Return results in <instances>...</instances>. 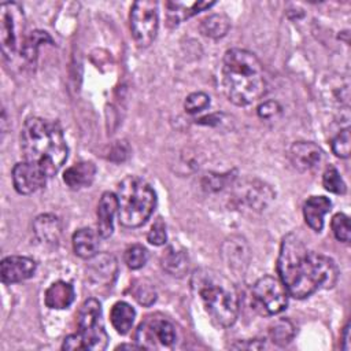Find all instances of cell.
<instances>
[{
	"mask_svg": "<svg viewBox=\"0 0 351 351\" xmlns=\"http://www.w3.org/2000/svg\"><path fill=\"white\" fill-rule=\"evenodd\" d=\"M221 84L229 101L236 106H248L266 92L263 66L252 52L232 48L222 59Z\"/></svg>",
	"mask_w": 351,
	"mask_h": 351,
	"instance_id": "2",
	"label": "cell"
},
{
	"mask_svg": "<svg viewBox=\"0 0 351 351\" xmlns=\"http://www.w3.org/2000/svg\"><path fill=\"white\" fill-rule=\"evenodd\" d=\"M73 248L75 255L84 259H90L99 250V233L90 228L78 229L73 234Z\"/></svg>",
	"mask_w": 351,
	"mask_h": 351,
	"instance_id": "20",
	"label": "cell"
},
{
	"mask_svg": "<svg viewBox=\"0 0 351 351\" xmlns=\"http://www.w3.org/2000/svg\"><path fill=\"white\" fill-rule=\"evenodd\" d=\"M95 176H96V166L92 162L84 160L70 166L63 174V181L70 189L78 191L89 186L93 182Z\"/></svg>",
	"mask_w": 351,
	"mask_h": 351,
	"instance_id": "16",
	"label": "cell"
},
{
	"mask_svg": "<svg viewBox=\"0 0 351 351\" xmlns=\"http://www.w3.org/2000/svg\"><path fill=\"white\" fill-rule=\"evenodd\" d=\"M134 317H136L134 308L126 302H117L110 311L111 324L114 329L121 335H126L132 329Z\"/></svg>",
	"mask_w": 351,
	"mask_h": 351,
	"instance_id": "23",
	"label": "cell"
},
{
	"mask_svg": "<svg viewBox=\"0 0 351 351\" xmlns=\"http://www.w3.org/2000/svg\"><path fill=\"white\" fill-rule=\"evenodd\" d=\"M162 266L171 276L181 277L188 270V256L184 251L170 247L162 258Z\"/></svg>",
	"mask_w": 351,
	"mask_h": 351,
	"instance_id": "25",
	"label": "cell"
},
{
	"mask_svg": "<svg viewBox=\"0 0 351 351\" xmlns=\"http://www.w3.org/2000/svg\"><path fill=\"white\" fill-rule=\"evenodd\" d=\"M21 149L25 160L37 165L52 177L67 159V144L59 123L32 117L25 121L21 130Z\"/></svg>",
	"mask_w": 351,
	"mask_h": 351,
	"instance_id": "3",
	"label": "cell"
},
{
	"mask_svg": "<svg viewBox=\"0 0 351 351\" xmlns=\"http://www.w3.org/2000/svg\"><path fill=\"white\" fill-rule=\"evenodd\" d=\"M210 104V97L204 92H193L186 96L184 101V108L189 114H196L204 108H207Z\"/></svg>",
	"mask_w": 351,
	"mask_h": 351,
	"instance_id": "32",
	"label": "cell"
},
{
	"mask_svg": "<svg viewBox=\"0 0 351 351\" xmlns=\"http://www.w3.org/2000/svg\"><path fill=\"white\" fill-rule=\"evenodd\" d=\"M280 111H281L280 104H278L277 101H273V100L265 101V103H262V104L258 107V115H259L261 118H265V119H269V118L276 117Z\"/></svg>",
	"mask_w": 351,
	"mask_h": 351,
	"instance_id": "35",
	"label": "cell"
},
{
	"mask_svg": "<svg viewBox=\"0 0 351 351\" xmlns=\"http://www.w3.org/2000/svg\"><path fill=\"white\" fill-rule=\"evenodd\" d=\"M350 143H351L350 129L346 128V129L340 130V133H337L330 143L333 154L339 158H348L350 156Z\"/></svg>",
	"mask_w": 351,
	"mask_h": 351,
	"instance_id": "31",
	"label": "cell"
},
{
	"mask_svg": "<svg viewBox=\"0 0 351 351\" xmlns=\"http://www.w3.org/2000/svg\"><path fill=\"white\" fill-rule=\"evenodd\" d=\"M123 258H125V263L128 265V267H130L132 270H137V269H141L147 263L148 251L143 245L134 244V245H130L129 248H126Z\"/></svg>",
	"mask_w": 351,
	"mask_h": 351,
	"instance_id": "29",
	"label": "cell"
},
{
	"mask_svg": "<svg viewBox=\"0 0 351 351\" xmlns=\"http://www.w3.org/2000/svg\"><path fill=\"white\" fill-rule=\"evenodd\" d=\"M191 285L213 324L229 328L236 322L239 296L229 278L213 269H199L192 274Z\"/></svg>",
	"mask_w": 351,
	"mask_h": 351,
	"instance_id": "4",
	"label": "cell"
},
{
	"mask_svg": "<svg viewBox=\"0 0 351 351\" xmlns=\"http://www.w3.org/2000/svg\"><path fill=\"white\" fill-rule=\"evenodd\" d=\"M166 239H167L166 226H165L163 221L160 218H158L152 223V226H151V229H149V232L147 234V240L152 245H162V244L166 243Z\"/></svg>",
	"mask_w": 351,
	"mask_h": 351,
	"instance_id": "34",
	"label": "cell"
},
{
	"mask_svg": "<svg viewBox=\"0 0 351 351\" xmlns=\"http://www.w3.org/2000/svg\"><path fill=\"white\" fill-rule=\"evenodd\" d=\"M117 200L119 223L126 228H138L151 217L156 195L145 180L128 176L118 185Z\"/></svg>",
	"mask_w": 351,
	"mask_h": 351,
	"instance_id": "5",
	"label": "cell"
},
{
	"mask_svg": "<svg viewBox=\"0 0 351 351\" xmlns=\"http://www.w3.org/2000/svg\"><path fill=\"white\" fill-rule=\"evenodd\" d=\"M133 295H134L136 300L143 306H151L156 299L155 288L152 287V284H149L144 280H143V282L140 281L138 284H136Z\"/></svg>",
	"mask_w": 351,
	"mask_h": 351,
	"instance_id": "33",
	"label": "cell"
},
{
	"mask_svg": "<svg viewBox=\"0 0 351 351\" xmlns=\"http://www.w3.org/2000/svg\"><path fill=\"white\" fill-rule=\"evenodd\" d=\"M277 271L288 293L296 299L307 298L321 288H332L339 276L329 256L310 251L293 233L281 241Z\"/></svg>",
	"mask_w": 351,
	"mask_h": 351,
	"instance_id": "1",
	"label": "cell"
},
{
	"mask_svg": "<svg viewBox=\"0 0 351 351\" xmlns=\"http://www.w3.org/2000/svg\"><path fill=\"white\" fill-rule=\"evenodd\" d=\"M134 339L143 350L169 348L176 343V329L165 317L148 315L138 325Z\"/></svg>",
	"mask_w": 351,
	"mask_h": 351,
	"instance_id": "9",
	"label": "cell"
},
{
	"mask_svg": "<svg viewBox=\"0 0 351 351\" xmlns=\"http://www.w3.org/2000/svg\"><path fill=\"white\" fill-rule=\"evenodd\" d=\"M322 185L326 191L332 192V193H337V195H341L346 192L347 186H346V182L343 181L340 173L337 171V169L332 165H329L324 174H322Z\"/></svg>",
	"mask_w": 351,
	"mask_h": 351,
	"instance_id": "28",
	"label": "cell"
},
{
	"mask_svg": "<svg viewBox=\"0 0 351 351\" xmlns=\"http://www.w3.org/2000/svg\"><path fill=\"white\" fill-rule=\"evenodd\" d=\"M343 350L348 351L350 350V322H347V325L344 326L343 330Z\"/></svg>",
	"mask_w": 351,
	"mask_h": 351,
	"instance_id": "38",
	"label": "cell"
},
{
	"mask_svg": "<svg viewBox=\"0 0 351 351\" xmlns=\"http://www.w3.org/2000/svg\"><path fill=\"white\" fill-rule=\"evenodd\" d=\"M37 269V263L27 256H7L1 261L0 274L4 284H15L30 278Z\"/></svg>",
	"mask_w": 351,
	"mask_h": 351,
	"instance_id": "13",
	"label": "cell"
},
{
	"mask_svg": "<svg viewBox=\"0 0 351 351\" xmlns=\"http://www.w3.org/2000/svg\"><path fill=\"white\" fill-rule=\"evenodd\" d=\"M117 261L110 254H96L90 258L88 273L89 277L99 284H111L117 276Z\"/></svg>",
	"mask_w": 351,
	"mask_h": 351,
	"instance_id": "15",
	"label": "cell"
},
{
	"mask_svg": "<svg viewBox=\"0 0 351 351\" xmlns=\"http://www.w3.org/2000/svg\"><path fill=\"white\" fill-rule=\"evenodd\" d=\"M330 228H332V232H333L335 237H336L339 241H343V243H348V241H350V236H351V232H350V221H348V217H347L346 214L337 213V214L332 218Z\"/></svg>",
	"mask_w": 351,
	"mask_h": 351,
	"instance_id": "30",
	"label": "cell"
},
{
	"mask_svg": "<svg viewBox=\"0 0 351 351\" xmlns=\"http://www.w3.org/2000/svg\"><path fill=\"white\" fill-rule=\"evenodd\" d=\"M49 41L52 43L51 37L45 33V32H32L23 41L21 45V55L27 60V62H33L37 56V49L38 47L45 43Z\"/></svg>",
	"mask_w": 351,
	"mask_h": 351,
	"instance_id": "26",
	"label": "cell"
},
{
	"mask_svg": "<svg viewBox=\"0 0 351 351\" xmlns=\"http://www.w3.org/2000/svg\"><path fill=\"white\" fill-rule=\"evenodd\" d=\"M21 7L15 3H3L0 5V43L5 59H11L19 44V22L23 19Z\"/></svg>",
	"mask_w": 351,
	"mask_h": 351,
	"instance_id": "10",
	"label": "cell"
},
{
	"mask_svg": "<svg viewBox=\"0 0 351 351\" xmlns=\"http://www.w3.org/2000/svg\"><path fill=\"white\" fill-rule=\"evenodd\" d=\"M78 329L85 350L100 351L107 347L108 335L101 321V306L95 298L86 299L80 307Z\"/></svg>",
	"mask_w": 351,
	"mask_h": 351,
	"instance_id": "6",
	"label": "cell"
},
{
	"mask_svg": "<svg viewBox=\"0 0 351 351\" xmlns=\"http://www.w3.org/2000/svg\"><path fill=\"white\" fill-rule=\"evenodd\" d=\"M118 214L117 195L104 192L97 204V233L100 237L107 239L114 230V218Z\"/></svg>",
	"mask_w": 351,
	"mask_h": 351,
	"instance_id": "14",
	"label": "cell"
},
{
	"mask_svg": "<svg viewBox=\"0 0 351 351\" xmlns=\"http://www.w3.org/2000/svg\"><path fill=\"white\" fill-rule=\"evenodd\" d=\"M251 295L256 310L266 315H276L287 307L289 293L280 278L265 276L254 284Z\"/></svg>",
	"mask_w": 351,
	"mask_h": 351,
	"instance_id": "7",
	"label": "cell"
},
{
	"mask_svg": "<svg viewBox=\"0 0 351 351\" xmlns=\"http://www.w3.org/2000/svg\"><path fill=\"white\" fill-rule=\"evenodd\" d=\"M159 27L158 4L151 0H140L130 10V30L136 44L145 48L152 44Z\"/></svg>",
	"mask_w": 351,
	"mask_h": 351,
	"instance_id": "8",
	"label": "cell"
},
{
	"mask_svg": "<svg viewBox=\"0 0 351 351\" xmlns=\"http://www.w3.org/2000/svg\"><path fill=\"white\" fill-rule=\"evenodd\" d=\"M292 166L299 171H311L318 169L325 160L324 151L314 143H293L288 152Z\"/></svg>",
	"mask_w": 351,
	"mask_h": 351,
	"instance_id": "12",
	"label": "cell"
},
{
	"mask_svg": "<svg viewBox=\"0 0 351 351\" xmlns=\"http://www.w3.org/2000/svg\"><path fill=\"white\" fill-rule=\"evenodd\" d=\"M74 288L66 281H56L48 287L44 295L45 306L55 310L67 308L74 302Z\"/></svg>",
	"mask_w": 351,
	"mask_h": 351,
	"instance_id": "19",
	"label": "cell"
},
{
	"mask_svg": "<svg viewBox=\"0 0 351 351\" xmlns=\"http://www.w3.org/2000/svg\"><path fill=\"white\" fill-rule=\"evenodd\" d=\"M36 237L44 244H56L62 234V223L52 214H41L33 222Z\"/></svg>",
	"mask_w": 351,
	"mask_h": 351,
	"instance_id": "18",
	"label": "cell"
},
{
	"mask_svg": "<svg viewBox=\"0 0 351 351\" xmlns=\"http://www.w3.org/2000/svg\"><path fill=\"white\" fill-rule=\"evenodd\" d=\"M215 3H207V1H196V3H189V4H185V3H174V1H170L167 3V19L177 25L180 23L181 21L200 12V11H204L210 7H213Z\"/></svg>",
	"mask_w": 351,
	"mask_h": 351,
	"instance_id": "22",
	"label": "cell"
},
{
	"mask_svg": "<svg viewBox=\"0 0 351 351\" xmlns=\"http://www.w3.org/2000/svg\"><path fill=\"white\" fill-rule=\"evenodd\" d=\"M269 333H270L273 343H276L278 346H285L293 339L295 328H293L292 322H289L288 319H278L270 326Z\"/></svg>",
	"mask_w": 351,
	"mask_h": 351,
	"instance_id": "27",
	"label": "cell"
},
{
	"mask_svg": "<svg viewBox=\"0 0 351 351\" xmlns=\"http://www.w3.org/2000/svg\"><path fill=\"white\" fill-rule=\"evenodd\" d=\"M200 33L210 38L223 37L230 29V19L225 14H211L202 19Z\"/></svg>",
	"mask_w": 351,
	"mask_h": 351,
	"instance_id": "24",
	"label": "cell"
},
{
	"mask_svg": "<svg viewBox=\"0 0 351 351\" xmlns=\"http://www.w3.org/2000/svg\"><path fill=\"white\" fill-rule=\"evenodd\" d=\"M332 203L325 196H311L304 202L303 215L306 223L315 232H321L324 226V217L330 211Z\"/></svg>",
	"mask_w": 351,
	"mask_h": 351,
	"instance_id": "17",
	"label": "cell"
},
{
	"mask_svg": "<svg viewBox=\"0 0 351 351\" xmlns=\"http://www.w3.org/2000/svg\"><path fill=\"white\" fill-rule=\"evenodd\" d=\"M232 348H248V350H259V348H265V341H261V340H250V343L244 344V343H237V344H233Z\"/></svg>",
	"mask_w": 351,
	"mask_h": 351,
	"instance_id": "37",
	"label": "cell"
},
{
	"mask_svg": "<svg viewBox=\"0 0 351 351\" xmlns=\"http://www.w3.org/2000/svg\"><path fill=\"white\" fill-rule=\"evenodd\" d=\"M226 250L223 251V255L226 256V262L229 269L234 271H244L243 265L247 266L248 262V248L247 244L241 237H232L229 241H226Z\"/></svg>",
	"mask_w": 351,
	"mask_h": 351,
	"instance_id": "21",
	"label": "cell"
},
{
	"mask_svg": "<svg viewBox=\"0 0 351 351\" xmlns=\"http://www.w3.org/2000/svg\"><path fill=\"white\" fill-rule=\"evenodd\" d=\"M47 178L48 176L43 169L27 160L16 163L12 169V184L21 195H32L40 191L45 185Z\"/></svg>",
	"mask_w": 351,
	"mask_h": 351,
	"instance_id": "11",
	"label": "cell"
},
{
	"mask_svg": "<svg viewBox=\"0 0 351 351\" xmlns=\"http://www.w3.org/2000/svg\"><path fill=\"white\" fill-rule=\"evenodd\" d=\"M62 348L63 350H70V351H74V350H85L84 348V343L80 337L78 333H74V335H70L64 339L63 344H62Z\"/></svg>",
	"mask_w": 351,
	"mask_h": 351,
	"instance_id": "36",
	"label": "cell"
}]
</instances>
